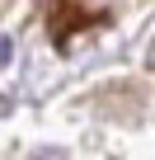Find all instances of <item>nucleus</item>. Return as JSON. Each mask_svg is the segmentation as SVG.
<instances>
[{"mask_svg":"<svg viewBox=\"0 0 155 160\" xmlns=\"http://www.w3.org/2000/svg\"><path fill=\"white\" fill-rule=\"evenodd\" d=\"M5 61H10V38L0 33V66H5Z\"/></svg>","mask_w":155,"mask_h":160,"instance_id":"nucleus-1","label":"nucleus"}]
</instances>
